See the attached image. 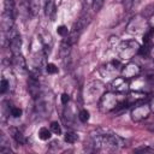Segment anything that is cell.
<instances>
[{
  "label": "cell",
  "instance_id": "29",
  "mask_svg": "<svg viewBox=\"0 0 154 154\" xmlns=\"http://www.w3.org/2000/svg\"><path fill=\"white\" fill-rule=\"evenodd\" d=\"M93 2H94V0H84L83 1V11L88 12V8L93 7Z\"/></svg>",
  "mask_w": 154,
  "mask_h": 154
},
{
  "label": "cell",
  "instance_id": "19",
  "mask_svg": "<svg viewBox=\"0 0 154 154\" xmlns=\"http://www.w3.org/2000/svg\"><path fill=\"white\" fill-rule=\"evenodd\" d=\"M51 134H52L51 129L48 130L47 128H41V129L38 130V132H37L38 138H40V140H42V141H47V140H49V138H51V136H52Z\"/></svg>",
  "mask_w": 154,
  "mask_h": 154
},
{
  "label": "cell",
  "instance_id": "10",
  "mask_svg": "<svg viewBox=\"0 0 154 154\" xmlns=\"http://www.w3.org/2000/svg\"><path fill=\"white\" fill-rule=\"evenodd\" d=\"M13 22H14V13L4 10L1 14V29L4 32H8L10 30L13 29Z\"/></svg>",
  "mask_w": 154,
  "mask_h": 154
},
{
  "label": "cell",
  "instance_id": "5",
  "mask_svg": "<svg viewBox=\"0 0 154 154\" xmlns=\"http://www.w3.org/2000/svg\"><path fill=\"white\" fill-rule=\"evenodd\" d=\"M103 93H105V85L99 81H93L87 85L85 91H84V96H85L87 101L93 102L96 99L101 97Z\"/></svg>",
  "mask_w": 154,
  "mask_h": 154
},
{
  "label": "cell",
  "instance_id": "13",
  "mask_svg": "<svg viewBox=\"0 0 154 154\" xmlns=\"http://www.w3.org/2000/svg\"><path fill=\"white\" fill-rule=\"evenodd\" d=\"M90 19H91V17H90V14L88 13V12H84L83 11V14L79 17V19H77V23L75 24V26H73V29L72 30H75V31H77V32H82V30L89 24V22H90Z\"/></svg>",
  "mask_w": 154,
  "mask_h": 154
},
{
  "label": "cell",
  "instance_id": "8",
  "mask_svg": "<svg viewBox=\"0 0 154 154\" xmlns=\"http://www.w3.org/2000/svg\"><path fill=\"white\" fill-rule=\"evenodd\" d=\"M120 73L123 77H125L126 79H132V78H136L140 76L141 73V67L136 64V63H128L125 64L124 66H122V70H120Z\"/></svg>",
  "mask_w": 154,
  "mask_h": 154
},
{
  "label": "cell",
  "instance_id": "26",
  "mask_svg": "<svg viewBox=\"0 0 154 154\" xmlns=\"http://www.w3.org/2000/svg\"><path fill=\"white\" fill-rule=\"evenodd\" d=\"M57 32H58L60 36H63V37L69 36V30H67V28H66L65 25H60V26H58V28H57Z\"/></svg>",
  "mask_w": 154,
  "mask_h": 154
},
{
  "label": "cell",
  "instance_id": "7",
  "mask_svg": "<svg viewBox=\"0 0 154 154\" xmlns=\"http://www.w3.org/2000/svg\"><path fill=\"white\" fill-rule=\"evenodd\" d=\"M109 88H111V90H113L118 94H125L130 89V83H129V79H126L123 76L114 77L112 79V82L109 83Z\"/></svg>",
  "mask_w": 154,
  "mask_h": 154
},
{
  "label": "cell",
  "instance_id": "17",
  "mask_svg": "<svg viewBox=\"0 0 154 154\" xmlns=\"http://www.w3.org/2000/svg\"><path fill=\"white\" fill-rule=\"evenodd\" d=\"M11 135H12V137H13V140L18 143V144H25V142H26V140H25V137H24V135L18 130V129H16V128H12L11 129Z\"/></svg>",
  "mask_w": 154,
  "mask_h": 154
},
{
  "label": "cell",
  "instance_id": "24",
  "mask_svg": "<svg viewBox=\"0 0 154 154\" xmlns=\"http://www.w3.org/2000/svg\"><path fill=\"white\" fill-rule=\"evenodd\" d=\"M103 4H105V0H94V2H93V11L94 12H99L100 10H101V7L103 6Z\"/></svg>",
  "mask_w": 154,
  "mask_h": 154
},
{
  "label": "cell",
  "instance_id": "1",
  "mask_svg": "<svg viewBox=\"0 0 154 154\" xmlns=\"http://www.w3.org/2000/svg\"><path fill=\"white\" fill-rule=\"evenodd\" d=\"M93 146L95 149L116 150L123 146V141L114 134H99L93 137Z\"/></svg>",
  "mask_w": 154,
  "mask_h": 154
},
{
  "label": "cell",
  "instance_id": "30",
  "mask_svg": "<svg viewBox=\"0 0 154 154\" xmlns=\"http://www.w3.org/2000/svg\"><path fill=\"white\" fill-rule=\"evenodd\" d=\"M60 100H61V103H63V105H67V102L70 101V96H69V94H66V93L61 94Z\"/></svg>",
  "mask_w": 154,
  "mask_h": 154
},
{
  "label": "cell",
  "instance_id": "12",
  "mask_svg": "<svg viewBox=\"0 0 154 154\" xmlns=\"http://www.w3.org/2000/svg\"><path fill=\"white\" fill-rule=\"evenodd\" d=\"M12 65L13 67L19 71L20 73L26 72L28 67H26V61L24 59V57L22 55V53H17V54H12Z\"/></svg>",
  "mask_w": 154,
  "mask_h": 154
},
{
  "label": "cell",
  "instance_id": "6",
  "mask_svg": "<svg viewBox=\"0 0 154 154\" xmlns=\"http://www.w3.org/2000/svg\"><path fill=\"white\" fill-rule=\"evenodd\" d=\"M152 109H150V106L147 105V103H136L135 107L131 108V112H130V117L132 119V122H142L144 119H147L150 114Z\"/></svg>",
  "mask_w": 154,
  "mask_h": 154
},
{
  "label": "cell",
  "instance_id": "14",
  "mask_svg": "<svg viewBox=\"0 0 154 154\" xmlns=\"http://www.w3.org/2000/svg\"><path fill=\"white\" fill-rule=\"evenodd\" d=\"M71 46H72V43L70 42L69 37L66 36V37L63 40V42H61V45H60V48H59V54H60V57H61L63 59H66V58H69V54H70V49H71Z\"/></svg>",
  "mask_w": 154,
  "mask_h": 154
},
{
  "label": "cell",
  "instance_id": "32",
  "mask_svg": "<svg viewBox=\"0 0 154 154\" xmlns=\"http://www.w3.org/2000/svg\"><path fill=\"white\" fill-rule=\"evenodd\" d=\"M149 106H150V109H152V112H154V97L150 100V103H149Z\"/></svg>",
  "mask_w": 154,
  "mask_h": 154
},
{
  "label": "cell",
  "instance_id": "20",
  "mask_svg": "<svg viewBox=\"0 0 154 154\" xmlns=\"http://www.w3.org/2000/svg\"><path fill=\"white\" fill-rule=\"evenodd\" d=\"M64 140H65V142H67V143L72 144V143L77 142L78 136H77V134H75V132H72V131H69V132H66V134H65Z\"/></svg>",
  "mask_w": 154,
  "mask_h": 154
},
{
  "label": "cell",
  "instance_id": "2",
  "mask_svg": "<svg viewBox=\"0 0 154 154\" xmlns=\"http://www.w3.org/2000/svg\"><path fill=\"white\" fill-rule=\"evenodd\" d=\"M140 43L131 38L126 41H122L118 46V57L120 60H130L134 55H136L140 51Z\"/></svg>",
  "mask_w": 154,
  "mask_h": 154
},
{
  "label": "cell",
  "instance_id": "31",
  "mask_svg": "<svg viewBox=\"0 0 154 154\" xmlns=\"http://www.w3.org/2000/svg\"><path fill=\"white\" fill-rule=\"evenodd\" d=\"M136 152H150L152 150V148H149V147H141V148H137V149H135Z\"/></svg>",
  "mask_w": 154,
  "mask_h": 154
},
{
  "label": "cell",
  "instance_id": "28",
  "mask_svg": "<svg viewBox=\"0 0 154 154\" xmlns=\"http://www.w3.org/2000/svg\"><path fill=\"white\" fill-rule=\"evenodd\" d=\"M132 5H134V0H123V6L125 11H130L132 8Z\"/></svg>",
  "mask_w": 154,
  "mask_h": 154
},
{
  "label": "cell",
  "instance_id": "27",
  "mask_svg": "<svg viewBox=\"0 0 154 154\" xmlns=\"http://www.w3.org/2000/svg\"><path fill=\"white\" fill-rule=\"evenodd\" d=\"M10 113H11V116L12 117H14V118H19L20 116H22V109L19 108V107H11L10 108Z\"/></svg>",
  "mask_w": 154,
  "mask_h": 154
},
{
  "label": "cell",
  "instance_id": "18",
  "mask_svg": "<svg viewBox=\"0 0 154 154\" xmlns=\"http://www.w3.org/2000/svg\"><path fill=\"white\" fill-rule=\"evenodd\" d=\"M28 10L32 16H36L40 11V0H28Z\"/></svg>",
  "mask_w": 154,
  "mask_h": 154
},
{
  "label": "cell",
  "instance_id": "16",
  "mask_svg": "<svg viewBox=\"0 0 154 154\" xmlns=\"http://www.w3.org/2000/svg\"><path fill=\"white\" fill-rule=\"evenodd\" d=\"M146 99V94L144 93H140V91H135V93H130L128 95V103H131V102H135V103H138L140 101L144 100Z\"/></svg>",
  "mask_w": 154,
  "mask_h": 154
},
{
  "label": "cell",
  "instance_id": "23",
  "mask_svg": "<svg viewBox=\"0 0 154 154\" xmlns=\"http://www.w3.org/2000/svg\"><path fill=\"white\" fill-rule=\"evenodd\" d=\"M49 129H51V131H52L53 134H55V135H60V134H61V128H60V125H59L58 122H52L51 125H49Z\"/></svg>",
  "mask_w": 154,
  "mask_h": 154
},
{
  "label": "cell",
  "instance_id": "33",
  "mask_svg": "<svg viewBox=\"0 0 154 154\" xmlns=\"http://www.w3.org/2000/svg\"><path fill=\"white\" fill-rule=\"evenodd\" d=\"M153 17H154V14H153Z\"/></svg>",
  "mask_w": 154,
  "mask_h": 154
},
{
  "label": "cell",
  "instance_id": "4",
  "mask_svg": "<svg viewBox=\"0 0 154 154\" xmlns=\"http://www.w3.org/2000/svg\"><path fill=\"white\" fill-rule=\"evenodd\" d=\"M120 105V101L117 96V94L111 91H105L99 101V109L102 113H108L113 109H116Z\"/></svg>",
  "mask_w": 154,
  "mask_h": 154
},
{
  "label": "cell",
  "instance_id": "15",
  "mask_svg": "<svg viewBox=\"0 0 154 154\" xmlns=\"http://www.w3.org/2000/svg\"><path fill=\"white\" fill-rule=\"evenodd\" d=\"M45 1V13L47 17L51 18V20H54L55 18V2L54 0H43Z\"/></svg>",
  "mask_w": 154,
  "mask_h": 154
},
{
  "label": "cell",
  "instance_id": "22",
  "mask_svg": "<svg viewBox=\"0 0 154 154\" xmlns=\"http://www.w3.org/2000/svg\"><path fill=\"white\" fill-rule=\"evenodd\" d=\"M89 117H90V114H89V112L87 109H81L79 113H78V118H79V120L82 123H87L89 120Z\"/></svg>",
  "mask_w": 154,
  "mask_h": 154
},
{
  "label": "cell",
  "instance_id": "25",
  "mask_svg": "<svg viewBox=\"0 0 154 154\" xmlns=\"http://www.w3.org/2000/svg\"><path fill=\"white\" fill-rule=\"evenodd\" d=\"M46 71H47L49 75H54V73L58 72V67H57L53 63H48V64H46Z\"/></svg>",
  "mask_w": 154,
  "mask_h": 154
},
{
  "label": "cell",
  "instance_id": "9",
  "mask_svg": "<svg viewBox=\"0 0 154 154\" xmlns=\"http://www.w3.org/2000/svg\"><path fill=\"white\" fill-rule=\"evenodd\" d=\"M119 67H120V61L119 60H112V61H109L106 65H102L100 67V73L105 77H114L116 72L119 70Z\"/></svg>",
  "mask_w": 154,
  "mask_h": 154
},
{
  "label": "cell",
  "instance_id": "21",
  "mask_svg": "<svg viewBox=\"0 0 154 154\" xmlns=\"http://www.w3.org/2000/svg\"><path fill=\"white\" fill-rule=\"evenodd\" d=\"M7 89H10V82L7 81V78H5V77L2 76L1 82H0V93L4 94V93L7 91Z\"/></svg>",
  "mask_w": 154,
  "mask_h": 154
},
{
  "label": "cell",
  "instance_id": "3",
  "mask_svg": "<svg viewBox=\"0 0 154 154\" xmlns=\"http://www.w3.org/2000/svg\"><path fill=\"white\" fill-rule=\"evenodd\" d=\"M148 25V20L144 16L137 14L135 17H132L130 19V22L126 25V31L131 35H140V34H144L147 32L149 29Z\"/></svg>",
  "mask_w": 154,
  "mask_h": 154
},
{
  "label": "cell",
  "instance_id": "11",
  "mask_svg": "<svg viewBox=\"0 0 154 154\" xmlns=\"http://www.w3.org/2000/svg\"><path fill=\"white\" fill-rule=\"evenodd\" d=\"M28 91L31 95L32 99H37L41 96V90H40V83H38V78H35L32 76H29L28 79Z\"/></svg>",
  "mask_w": 154,
  "mask_h": 154
}]
</instances>
